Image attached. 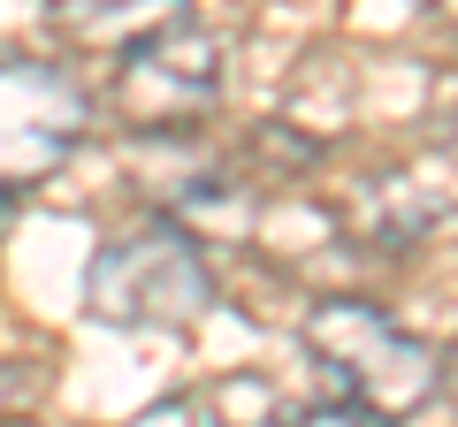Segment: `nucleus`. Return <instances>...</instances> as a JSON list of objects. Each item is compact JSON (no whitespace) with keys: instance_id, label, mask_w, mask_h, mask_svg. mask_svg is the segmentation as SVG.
I'll list each match as a JSON object with an SVG mask.
<instances>
[{"instance_id":"obj_3","label":"nucleus","mask_w":458,"mask_h":427,"mask_svg":"<svg viewBox=\"0 0 458 427\" xmlns=\"http://www.w3.org/2000/svg\"><path fill=\"white\" fill-rule=\"evenodd\" d=\"M214 92H222V46L191 16H161L114 54V107L138 130H183L214 107Z\"/></svg>"},{"instance_id":"obj_4","label":"nucleus","mask_w":458,"mask_h":427,"mask_svg":"<svg viewBox=\"0 0 458 427\" xmlns=\"http://www.w3.org/2000/svg\"><path fill=\"white\" fill-rule=\"evenodd\" d=\"M92 130V99L54 62H0V198L47 183Z\"/></svg>"},{"instance_id":"obj_5","label":"nucleus","mask_w":458,"mask_h":427,"mask_svg":"<svg viewBox=\"0 0 458 427\" xmlns=\"http://www.w3.org/2000/svg\"><path fill=\"white\" fill-rule=\"evenodd\" d=\"M276 427H382V420H367L360 405L328 397V405H313V412H276Z\"/></svg>"},{"instance_id":"obj_1","label":"nucleus","mask_w":458,"mask_h":427,"mask_svg":"<svg viewBox=\"0 0 458 427\" xmlns=\"http://www.w3.org/2000/svg\"><path fill=\"white\" fill-rule=\"evenodd\" d=\"M306 351L321 359L328 397L360 405L367 420L405 427L443 397V351L428 336L397 329L382 306L367 297H321L306 306Z\"/></svg>"},{"instance_id":"obj_2","label":"nucleus","mask_w":458,"mask_h":427,"mask_svg":"<svg viewBox=\"0 0 458 427\" xmlns=\"http://www.w3.org/2000/svg\"><path fill=\"white\" fill-rule=\"evenodd\" d=\"M84 306L107 329H199L214 313V275L199 260V237L176 214L131 237H107L84 275Z\"/></svg>"}]
</instances>
